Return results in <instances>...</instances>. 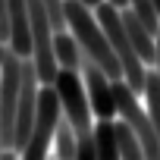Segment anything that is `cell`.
Wrapping results in <instances>:
<instances>
[{
    "instance_id": "obj_1",
    "label": "cell",
    "mask_w": 160,
    "mask_h": 160,
    "mask_svg": "<svg viewBox=\"0 0 160 160\" xmlns=\"http://www.w3.org/2000/svg\"><path fill=\"white\" fill-rule=\"evenodd\" d=\"M66 22H69L72 35L78 38L82 50L113 78V82L122 78V63H119V57H116V50H113V44H110V38H107V32H104V25L98 22V16L88 13V3H85V0H66Z\"/></svg>"
},
{
    "instance_id": "obj_2",
    "label": "cell",
    "mask_w": 160,
    "mask_h": 160,
    "mask_svg": "<svg viewBox=\"0 0 160 160\" xmlns=\"http://www.w3.org/2000/svg\"><path fill=\"white\" fill-rule=\"evenodd\" d=\"M94 16H98V22L104 25V32H107V38H110V44H113V50H116V57H119V63H122V78L141 94L148 72H144V60H141L138 47L132 44V35H129V28H126V22H122V10L113 7L110 0H101V3L94 7Z\"/></svg>"
},
{
    "instance_id": "obj_3",
    "label": "cell",
    "mask_w": 160,
    "mask_h": 160,
    "mask_svg": "<svg viewBox=\"0 0 160 160\" xmlns=\"http://www.w3.org/2000/svg\"><path fill=\"white\" fill-rule=\"evenodd\" d=\"M53 88L60 94V104H63V113L69 116V122L75 126L78 135H88L94 132L91 129V101H88V91H85V78H78V69H66L60 66L57 69V78H53Z\"/></svg>"
},
{
    "instance_id": "obj_4",
    "label": "cell",
    "mask_w": 160,
    "mask_h": 160,
    "mask_svg": "<svg viewBox=\"0 0 160 160\" xmlns=\"http://www.w3.org/2000/svg\"><path fill=\"white\" fill-rule=\"evenodd\" d=\"M113 94H116V110L122 113V119L138 135L144 157H160V138H157V129L151 122V113L141 110V104H138V91L126 82V78H116L113 82Z\"/></svg>"
},
{
    "instance_id": "obj_5",
    "label": "cell",
    "mask_w": 160,
    "mask_h": 160,
    "mask_svg": "<svg viewBox=\"0 0 160 160\" xmlns=\"http://www.w3.org/2000/svg\"><path fill=\"white\" fill-rule=\"evenodd\" d=\"M63 116V104H60V94L53 85H41V94H38V116H35V129H32V138L28 144L22 148V157L28 160H38L47 154V144L53 141V132H57V122Z\"/></svg>"
},
{
    "instance_id": "obj_6",
    "label": "cell",
    "mask_w": 160,
    "mask_h": 160,
    "mask_svg": "<svg viewBox=\"0 0 160 160\" xmlns=\"http://www.w3.org/2000/svg\"><path fill=\"white\" fill-rule=\"evenodd\" d=\"M38 69L32 60L22 57V88H19V104H16V135H13V151L22 154V148L28 144L32 138V129H35V116H38Z\"/></svg>"
},
{
    "instance_id": "obj_7",
    "label": "cell",
    "mask_w": 160,
    "mask_h": 160,
    "mask_svg": "<svg viewBox=\"0 0 160 160\" xmlns=\"http://www.w3.org/2000/svg\"><path fill=\"white\" fill-rule=\"evenodd\" d=\"M82 78H85V91H88V101H91V110H94V116H101V119H110L113 113H119L116 110V94H113V78L82 50Z\"/></svg>"
},
{
    "instance_id": "obj_8",
    "label": "cell",
    "mask_w": 160,
    "mask_h": 160,
    "mask_svg": "<svg viewBox=\"0 0 160 160\" xmlns=\"http://www.w3.org/2000/svg\"><path fill=\"white\" fill-rule=\"evenodd\" d=\"M10 19V47L19 57H32V22H28V0H7Z\"/></svg>"
},
{
    "instance_id": "obj_9",
    "label": "cell",
    "mask_w": 160,
    "mask_h": 160,
    "mask_svg": "<svg viewBox=\"0 0 160 160\" xmlns=\"http://www.w3.org/2000/svg\"><path fill=\"white\" fill-rule=\"evenodd\" d=\"M122 22H126V28H129V35H132V44L138 47L141 60H144V63H157V32H151V28L144 25V19H141L132 7H122Z\"/></svg>"
},
{
    "instance_id": "obj_10",
    "label": "cell",
    "mask_w": 160,
    "mask_h": 160,
    "mask_svg": "<svg viewBox=\"0 0 160 160\" xmlns=\"http://www.w3.org/2000/svg\"><path fill=\"white\" fill-rule=\"evenodd\" d=\"M53 53H57V63L60 66L82 69V44H78L75 35H66V28L53 35Z\"/></svg>"
},
{
    "instance_id": "obj_11",
    "label": "cell",
    "mask_w": 160,
    "mask_h": 160,
    "mask_svg": "<svg viewBox=\"0 0 160 160\" xmlns=\"http://www.w3.org/2000/svg\"><path fill=\"white\" fill-rule=\"evenodd\" d=\"M94 144H98V157L101 160H116L119 157V141H116V122L101 119L94 129Z\"/></svg>"
},
{
    "instance_id": "obj_12",
    "label": "cell",
    "mask_w": 160,
    "mask_h": 160,
    "mask_svg": "<svg viewBox=\"0 0 160 160\" xmlns=\"http://www.w3.org/2000/svg\"><path fill=\"white\" fill-rule=\"evenodd\" d=\"M75 141H78V132H75V126L69 122V116L63 113L60 122H57V132H53L57 157H75Z\"/></svg>"
},
{
    "instance_id": "obj_13",
    "label": "cell",
    "mask_w": 160,
    "mask_h": 160,
    "mask_svg": "<svg viewBox=\"0 0 160 160\" xmlns=\"http://www.w3.org/2000/svg\"><path fill=\"white\" fill-rule=\"evenodd\" d=\"M116 141H119V157H126V160H138V157H144L141 141H138V135L132 132V126H129L126 119L116 122Z\"/></svg>"
},
{
    "instance_id": "obj_14",
    "label": "cell",
    "mask_w": 160,
    "mask_h": 160,
    "mask_svg": "<svg viewBox=\"0 0 160 160\" xmlns=\"http://www.w3.org/2000/svg\"><path fill=\"white\" fill-rule=\"evenodd\" d=\"M144 94H148V113H151V122H154L157 138H160V72H148V78H144Z\"/></svg>"
},
{
    "instance_id": "obj_15",
    "label": "cell",
    "mask_w": 160,
    "mask_h": 160,
    "mask_svg": "<svg viewBox=\"0 0 160 160\" xmlns=\"http://www.w3.org/2000/svg\"><path fill=\"white\" fill-rule=\"evenodd\" d=\"M75 157H82V160H91V157H98L94 132H88V135H78V141H75Z\"/></svg>"
},
{
    "instance_id": "obj_16",
    "label": "cell",
    "mask_w": 160,
    "mask_h": 160,
    "mask_svg": "<svg viewBox=\"0 0 160 160\" xmlns=\"http://www.w3.org/2000/svg\"><path fill=\"white\" fill-rule=\"evenodd\" d=\"M0 38L10 41V19H7V0H0Z\"/></svg>"
},
{
    "instance_id": "obj_17",
    "label": "cell",
    "mask_w": 160,
    "mask_h": 160,
    "mask_svg": "<svg viewBox=\"0 0 160 160\" xmlns=\"http://www.w3.org/2000/svg\"><path fill=\"white\" fill-rule=\"evenodd\" d=\"M157 72H160V32H157Z\"/></svg>"
},
{
    "instance_id": "obj_18",
    "label": "cell",
    "mask_w": 160,
    "mask_h": 160,
    "mask_svg": "<svg viewBox=\"0 0 160 160\" xmlns=\"http://www.w3.org/2000/svg\"><path fill=\"white\" fill-rule=\"evenodd\" d=\"M110 3H113V7H119V10H122V7H129V0H110Z\"/></svg>"
},
{
    "instance_id": "obj_19",
    "label": "cell",
    "mask_w": 160,
    "mask_h": 160,
    "mask_svg": "<svg viewBox=\"0 0 160 160\" xmlns=\"http://www.w3.org/2000/svg\"><path fill=\"white\" fill-rule=\"evenodd\" d=\"M3 144H7V141H3V126H0V154H3Z\"/></svg>"
},
{
    "instance_id": "obj_20",
    "label": "cell",
    "mask_w": 160,
    "mask_h": 160,
    "mask_svg": "<svg viewBox=\"0 0 160 160\" xmlns=\"http://www.w3.org/2000/svg\"><path fill=\"white\" fill-rule=\"evenodd\" d=\"M85 3H88V7H98V3H101V0H85Z\"/></svg>"
},
{
    "instance_id": "obj_21",
    "label": "cell",
    "mask_w": 160,
    "mask_h": 160,
    "mask_svg": "<svg viewBox=\"0 0 160 160\" xmlns=\"http://www.w3.org/2000/svg\"><path fill=\"white\" fill-rule=\"evenodd\" d=\"M3 50H7V47H3V38H0V57H3Z\"/></svg>"
}]
</instances>
